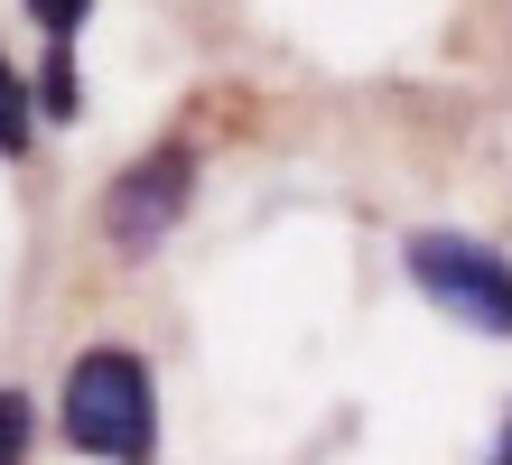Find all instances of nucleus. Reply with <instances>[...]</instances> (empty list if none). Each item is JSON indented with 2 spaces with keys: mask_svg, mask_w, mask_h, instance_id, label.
I'll use <instances>...</instances> for the list:
<instances>
[{
  "mask_svg": "<svg viewBox=\"0 0 512 465\" xmlns=\"http://www.w3.org/2000/svg\"><path fill=\"white\" fill-rule=\"evenodd\" d=\"M56 428H66L75 456L149 465V456H159V391H149V363L131 345L75 354L66 363V391H56Z\"/></svg>",
  "mask_w": 512,
  "mask_h": 465,
  "instance_id": "f257e3e1",
  "label": "nucleus"
},
{
  "mask_svg": "<svg viewBox=\"0 0 512 465\" xmlns=\"http://www.w3.org/2000/svg\"><path fill=\"white\" fill-rule=\"evenodd\" d=\"M410 279L419 298L447 307V326L512 335V261L475 233H410Z\"/></svg>",
  "mask_w": 512,
  "mask_h": 465,
  "instance_id": "f03ea898",
  "label": "nucleus"
},
{
  "mask_svg": "<svg viewBox=\"0 0 512 465\" xmlns=\"http://www.w3.org/2000/svg\"><path fill=\"white\" fill-rule=\"evenodd\" d=\"M187 196H196V149H149V159H131L122 177H112V196H103V233L122 242V252H149L177 214H187Z\"/></svg>",
  "mask_w": 512,
  "mask_h": 465,
  "instance_id": "7ed1b4c3",
  "label": "nucleus"
},
{
  "mask_svg": "<svg viewBox=\"0 0 512 465\" xmlns=\"http://www.w3.org/2000/svg\"><path fill=\"white\" fill-rule=\"evenodd\" d=\"M28 140H38V93H28V75L0 56V159H19Z\"/></svg>",
  "mask_w": 512,
  "mask_h": 465,
  "instance_id": "20e7f679",
  "label": "nucleus"
},
{
  "mask_svg": "<svg viewBox=\"0 0 512 465\" xmlns=\"http://www.w3.org/2000/svg\"><path fill=\"white\" fill-rule=\"evenodd\" d=\"M28 93H38V112H47V121H75V112H84V75H75V47H56V56H47V75L28 84Z\"/></svg>",
  "mask_w": 512,
  "mask_h": 465,
  "instance_id": "39448f33",
  "label": "nucleus"
},
{
  "mask_svg": "<svg viewBox=\"0 0 512 465\" xmlns=\"http://www.w3.org/2000/svg\"><path fill=\"white\" fill-rule=\"evenodd\" d=\"M28 438H38V410H28V391H0V465H19Z\"/></svg>",
  "mask_w": 512,
  "mask_h": 465,
  "instance_id": "423d86ee",
  "label": "nucleus"
},
{
  "mask_svg": "<svg viewBox=\"0 0 512 465\" xmlns=\"http://www.w3.org/2000/svg\"><path fill=\"white\" fill-rule=\"evenodd\" d=\"M84 10H94V0H28V19L47 28V47H75V28H84Z\"/></svg>",
  "mask_w": 512,
  "mask_h": 465,
  "instance_id": "0eeeda50",
  "label": "nucleus"
},
{
  "mask_svg": "<svg viewBox=\"0 0 512 465\" xmlns=\"http://www.w3.org/2000/svg\"><path fill=\"white\" fill-rule=\"evenodd\" d=\"M485 465H512V419H503V438H494V456Z\"/></svg>",
  "mask_w": 512,
  "mask_h": 465,
  "instance_id": "6e6552de",
  "label": "nucleus"
}]
</instances>
